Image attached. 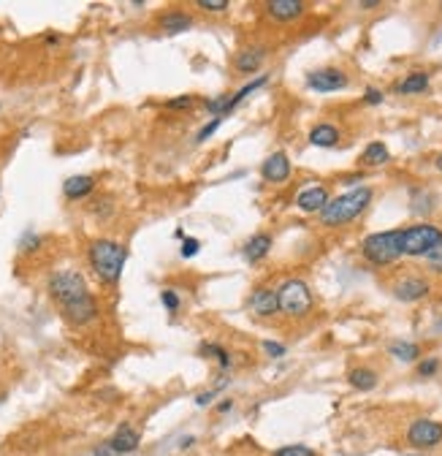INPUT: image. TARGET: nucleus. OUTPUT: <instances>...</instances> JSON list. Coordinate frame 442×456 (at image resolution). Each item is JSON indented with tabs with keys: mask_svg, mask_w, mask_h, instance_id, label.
Listing matches in <instances>:
<instances>
[{
	"mask_svg": "<svg viewBox=\"0 0 442 456\" xmlns=\"http://www.w3.org/2000/svg\"><path fill=\"white\" fill-rule=\"evenodd\" d=\"M206 109L215 114V117H222V114H231L234 106H231V95H217L212 101H206Z\"/></svg>",
	"mask_w": 442,
	"mask_h": 456,
	"instance_id": "24",
	"label": "nucleus"
},
{
	"mask_svg": "<svg viewBox=\"0 0 442 456\" xmlns=\"http://www.w3.org/2000/svg\"><path fill=\"white\" fill-rule=\"evenodd\" d=\"M244 258L250 261V264H258L261 258H266L269 253H272V236L269 234H255V236H250L247 242H244Z\"/></svg>",
	"mask_w": 442,
	"mask_h": 456,
	"instance_id": "16",
	"label": "nucleus"
},
{
	"mask_svg": "<svg viewBox=\"0 0 442 456\" xmlns=\"http://www.w3.org/2000/svg\"><path fill=\"white\" fill-rule=\"evenodd\" d=\"M372 199H375V190L366 185H359L353 190H347V193H342V196H337V199H331L318 217H321L323 226H347V223L359 220L363 212L369 209Z\"/></svg>",
	"mask_w": 442,
	"mask_h": 456,
	"instance_id": "2",
	"label": "nucleus"
},
{
	"mask_svg": "<svg viewBox=\"0 0 442 456\" xmlns=\"http://www.w3.org/2000/svg\"><path fill=\"white\" fill-rule=\"evenodd\" d=\"M426 90H429V74L426 71H413L396 84V93H402V95H421Z\"/></svg>",
	"mask_w": 442,
	"mask_h": 456,
	"instance_id": "19",
	"label": "nucleus"
},
{
	"mask_svg": "<svg viewBox=\"0 0 442 456\" xmlns=\"http://www.w3.org/2000/svg\"><path fill=\"white\" fill-rule=\"evenodd\" d=\"M277 296H280V312H285L288 318H304V315H309L312 304H315L309 286L299 277L285 280L277 288Z\"/></svg>",
	"mask_w": 442,
	"mask_h": 456,
	"instance_id": "6",
	"label": "nucleus"
},
{
	"mask_svg": "<svg viewBox=\"0 0 442 456\" xmlns=\"http://www.w3.org/2000/svg\"><path fill=\"white\" fill-rule=\"evenodd\" d=\"M95 190V180L90 177V174H76V177H68L65 182H62V193H65V199H84V196H90Z\"/></svg>",
	"mask_w": 442,
	"mask_h": 456,
	"instance_id": "17",
	"label": "nucleus"
},
{
	"mask_svg": "<svg viewBox=\"0 0 442 456\" xmlns=\"http://www.w3.org/2000/svg\"><path fill=\"white\" fill-rule=\"evenodd\" d=\"M95 456H117V454L112 451V445H109V443H103V445H98V448H95Z\"/></svg>",
	"mask_w": 442,
	"mask_h": 456,
	"instance_id": "37",
	"label": "nucleus"
},
{
	"mask_svg": "<svg viewBox=\"0 0 442 456\" xmlns=\"http://www.w3.org/2000/svg\"><path fill=\"white\" fill-rule=\"evenodd\" d=\"M442 242V228L434 223H415L402 228V255L404 258H426Z\"/></svg>",
	"mask_w": 442,
	"mask_h": 456,
	"instance_id": "5",
	"label": "nucleus"
},
{
	"mask_svg": "<svg viewBox=\"0 0 442 456\" xmlns=\"http://www.w3.org/2000/svg\"><path fill=\"white\" fill-rule=\"evenodd\" d=\"M431 293V286L423 280V277H402L396 286H394V296L399 302H421Z\"/></svg>",
	"mask_w": 442,
	"mask_h": 456,
	"instance_id": "11",
	"label": "nucleus"
},
{
	"mask_svg": "<svg viewBox=\"0 0 442 456\" xmlns=\"http://www.w3.org/2000/svg\"><path fill=\"white\" fill-rule=\"evenodd\" d=\"M261 177L263 182H269V185H282L290 177V158L282 149L272 152L261 163Z\"/></svg>",
	"mask_w": 442,
	"mask_h": 456,
	"instance_id": "10",
	"label": "nucleus"
},
{
	"mask_svg": "<svg viewBox=\"0 0 442 456\" xmlns=\"http://www.w3.org/2000/svg\"><path fill=\"white\" fill-rule=\"evenodd\" d=\"M274 456H318L309 445H285Z\"/></svg>",
	"mask_w": 442,
	"mask_h": 456,
	"instance_id": "26",
	"label": "nucleus"
},
{
	"mask_svg": "<svg viewBox=\"0 0 442 456\" xmlns=\"http://www.w3.org/2000/svg\"><path fill=\"white\" fill-rule=\"evenodd\" d=\"M331 199H328V187L321 185V182H309V185H304L299 193H296V207L307 212V215H321L326 204H328Z\"/></svg>",
	"mask_w": 442,
	"mask_h": 456,
	"instance_id": "9",
	"label": "nucleus"
},
{
	"mask_svg": "<svg viewBox=\"0 0 442 456\" xmlns=\"http://www.w3.org/2000/svg\"><path fill=\"white\" fill-rule=\"evenodd\" d=\"M347 383L356 391H372L377 386V373L369 370V367H356V370H350V375H347Z\"/></svg>",
	"mask_w": 442,
	"mask_h": 456,
	"instance_id": "21",
	"label": "nucleus"
},
{
	"mask_svg": "<svg viewBox=\"0 0 442 456\" xmlns=\"http://www.w3.org/2000/svg\"><path fill=\"white\" fill-rule=\"evenodd\" d=\"M263 58H266V49L263 46H247V49H241L239 55L234 58V68L239 74H255L261 68Z\"/></svg>",
	"mask_w": 442,
	"mask_h": 456,
	"instance_id": "15",
	"label": "nucleus"
},
{
	"mask_svg": "<svg viewBox=\"0 0 442 456\" xmlns=\"http://www.w3.org/2000/svg\"><path fill=\"white\" fill-rule=\"evenodd\" d=\"M193 101H196L193 95H180V98L166 101V106H168V109H190V106H193Z\"/></svg>",
	"mask_w": 442,
	"mask_h": 456,
	"instance_id": "36",
	"label": "nucleus"
},
{
	"mask_svg": "<svg viewBox=\"0 0 442 456\" xmlns=\"http://www.w3.org/2000/svg\"><path fill=\"white\" fill-rule=\"evenodd\" d=\"M199 8L201 11H215V14H222L228 8V0H199Z\"/></svg>",
	"mask_w": 442,
	"mask_h": 456,
	"instance_id": "30",
	"label": "nucleus"
},
{
	"mask_svg": "<svg viewBox=\"0 0 442 456\" xmlns=\"http://www.w3.org/2000/svg\"><path fill=\"white\" fill-rule=\"evenodd\" d=\"M125 261H128V250L122 248L120 242L95 239L90 245V264H93V269L98 274V280L106 283V286H114L120 280Z\"/></svg>",
	"mask_w": 442,
	"mask_h": 456,
	"instance_id": "3",
	"label": "nucleus"
},
{
	"mask_svg": "<svg viewBox=\"0 0 442 456\" xmlns=\"http://www.w3.org/2000/svg\"><path fill=\"white\" fill-rule=\"evenodd\" d=\"M426 264H429V269H434V271H440V274H442V242L431 250L429 255H426Z\"/></svg>",
	"mask_w": 442,
	"mask_h": 456,
	"instance_id": "31",
	"label": "nucleus"
},
{
	"mask_svg": "<svg viewBox=\"0 0 442 456\" xmlns=\"http://www.w3.org/2000/svg\"><path fill=\"white\" fill-rule=\"evenodd\" d=\"M201 351H203V353H212V356H217V361H220L222 370H228V367H231V356L222 351L220 345H203Z\"/></svg>",
	"mask_w": 442,
	"mask_h": 456,
	"instance_id": "28",
	"label": "nucleus"
},
{
	"mask_svg": "<svg viewBox=\"0 0 442 456\" xmlns=\"http://www.w3.org/2000/svg\"><path fill=\"white\" fill-rule=\"evenodd\" d=\"M309 145L312 147H337L340 145V128L331 123H318L309 130Z\"/></svg>",
	"mask_w": 442,
	"mask_h": 456,
	"instance_id": "18",
	"label": "nucleus"
},
{
	"mask_svg": "<svg viewBox=\"0 0 442 456\" xmlns=\"http://www.w3.org/2000/svg\"><path fill=\"white\" fill-rule=\"evenodd\" d=\"M231 408H234V402H231V399H222L220 405H217V413H228Z\"/></svg>",
	"mask_w": 442,
	"mask_h": 456,
	"instance_id": "38",
	"label": "nucleus"
},
{
	"mask_svg": "<svg viewBox=\"0 0 442 456\" xmlns=\"http://www.w3.org/2000/svg\"><path fill=\"white\" fill-rule=\"evenodd\" d=\"M388 161H391V152H388V147L382 145V142H369L366 149L361 152L363 166H385Z\"/></svg>",
	"mask_w": 442,
	"mask_h": 456,
	"instance_id": "22",
	"label": "nucleus"
},
{
	"mask_svg": "<svg viewBox=\"0 0 442 456\" xmlns=\"http://www.w3.org/2000/svg\"><path fill=\"white\" fill-rule=\"evenodd\" d=\"M407 443L413 448H434L442 443V424L431 418H415L407 427Z\"/></svg>",
	"mask_w": 442,
	"mask_h": 456,
	"instance_id": "7",
	"label": "nucleus"
},
{
	"mask_svg": "<svg viewBox=\"0 0 442 456\" xmlns=\"http://www.w3.org/2000/svg\"><path fill=\"white\" fill-rule=\"evenodd\" d=\"M434 166H437V171H442V152L437 155V161H434Z\"/></svg>",
	"mask_w": 442,
	"mask_h": 456,
	"instance_id": "40",
	"label": "nucleus"
},
{
	"mask_svg": "<svg viewBox=\"0 0 442 456\" xmlns=\"http://www.w3.org/2000/svg\"><path fill=\"white\" fill-rule=\"evenodd\" d=\"M266 14L274 22H296L304 14L302 0H272L266 3Z\"/></svg>",
	"mask_w": 442,
	"mask_h": 456,
	"instance_id": "13",
	"label": "nucleus"
},
{
	"mask_svg": "<svg viewBox=\"0 0 442 456\" xmlns=\"http://www.w3.org/2000/svg\"><path fill=\"white\" fill-rule=\"evenodd\" d=\"M199 250H201V242H199V239H193V236H185V239H182V258H193Z\"/></svg>",
	"mask_w": 442,
	"mask_h": 456,
	"instance_id": "29",
	"label": "nucleus"
},
{
	"mask_svg": "<svg viewBox=\"0 0 442 456\" xmlns=\"http://www.w3.org/2000/svg\"><path fill=\"white\" fill-rule=\"evenodd\" d=\"M49 296L74 326H84L98 315L95 299L79 271H55L49 277Z\"/></svg>",
	"mask_w": 442,
	"mask_h": 456,
	"instance_id": "1",
	"label": "nucleus"
},
{
	"mask_svg": "<svg viewBox=\"0 0 442 456\" xmlns=\"http://www.w3.org/2000/svg\"><path fill=\"white\" fill-rule=\"evenodd\" d=\"M391 356H394L396 361H404V364H410V361H418V358H421V348H418L415 342H404V340H396V342H391Z\"/></svg>",
	"mask_w": 442,
	"mask_h": 456,
	"instance_id": "23",
	"label": "nucleus"
},
{
	"mask_svg": "<svg viewBox=\"0 0 442 456\" xmlns=\"http://www.w3.org/2000/svg\"><path fill=\"white\" fill-rule=\"evenodd\" d=\"M361 255L375 264V267H391L396 264L402 255V228H394V231H377V234H369L361 242Z\"/></svg>",
	"mask_w": 442,
	"mask_h": 456,
	"instance_id": "4",
	"label": "nucleus"
},
{
	"mask_svg": "<svg viewBox=\"0 0 442 456\" xmlns=\"http://www.w3.org/2000/svg\"><path fill=\"white\" fill-rule=\"evenodd\" d=\"M161 302H163V307L168 312H177L180 310V304H182V299H180V293L177 290H171V288H166L161 293Z\"/></svg>",
	"mask_w": 442,
	"mask_h": 456,
	"instance_id": "25",
	"label": "nucleus"
},
{
	"mask_svg": "<svg viewBox=\"0 0 442 456\" xmlns=\"http://www.w3.org/2000/svg\"><path fill=\"white\" fill-rule=\"evenodd\" d=\"M350 84L347 74L340 68H318V71H309L307 74V87L315 90V93H340Z\"/></svg>",
	"mask_w": 442,
	"mask_h": 456,
	"instance_id": "8",
	"label": "nucleus"
},
{
	"mask_svg": "<svg viewBox=\"0 0 442 456\" xmlns=\"http://www.w3.org/2000/svg\"><path fill=\"white\" fill-rule=\"evenodd\" d=\"M375 6H377L375 0H363V3H361V8H375Z\"/></svg>",
	"mask_w": 442,
	"mask_h": 456,
	"instance_id": "39",
	"label": "nucleus"
},
{
	"mask_svg": "<svg viewBox=\"0 0 442 456\" xmlns=\"http://www.w3.org/2000/svg\"><path fill=\"white\" fill-rule=\"evenodd\" d=\"M440 370V361L434 358V356H429V358H423L421 364H418V375L421 377H431V375Z\"/></svg>",
	"mask_w": 442,
	"mask_h": 456,
	"instance_id": "27",
	"label": "nucleus"
},
{
	"mask_svg": "<svg viewBox=\"0 0 442 456\" xmlns=\"http://www.w3.org/2000/svg\"><path fill=\"white\" fill-rule=\"evenodd\" d=\"M263 351L269 353L272 358H280V356H285V345H280V342H272V340H263Z\"/></svg>",
	"mask_w": 442,
	"mask_h": 456,
	"instance_id": "35",
	"label": "nucleus"
},
{
	"mask_svg": "<svg viewBox=\"0 0 442 456\" xmlns=\"http://www.w3.org/2000/svg\"><path fill=\"white\" fill-rule=\"evenodd\" d=\"M410 456H413V454H410Z\"/></svg>",
	"mask_w": 442,
	"mask_h": 456,
	"instance_id": "41",
	"label": "nucleus"
},
{
	"mask_svg": "<svg viewBox=\"0 0 442 456\" xmlns=\"http://www.w3.org/2000/svg\"><path fill=\"white\" fill-rule=\"evenodd\" d=\"M161 27L168 36H180L187 27H193V20L185 14V11H166L161 17Z\"/></svg>",
	"mask_w": 442,
	"mask_h": 456,
	"instance_id": "20",
	"label": "nucleus"
},
{
	"mask_svg": "<svg viewBox=\"0 0 442 456\" xmlns=\"http://www.w3.org/2000/svg\"><path fill=\"white\" fill-rule=\"evenodd\" d=\"M220 123H222V117H215L209 125H203L201 130H199V136H196V142H199V145H203V142H206V139H209V136H212V133L220 128Z\"/></svg>",
	"mask_w": 442,
	"mask_h": 456,
	"instance_id": "32",
	"label": "nucleus"
},
{
	"mask_svg": "<svg viewBox=\"0 0 442 456\" xmlns=\"http://www.w3.org/2000/svg\"><path fill=\"white\" fill-rule=\"evenodd\" d=\"M220 389H225V380H220V383H217L212 391H203V394L196 396V405H199V408H206V405H209V402L217 396V391H220Z\"/></svg>",
	"mask_w": 442,
	"mask_h": 456,
	"instance_id": "33",
	"label": "nucleus"
},
{
	"mask_svg": "<svg viewBox=\"0 0 442 456\" xmlns=\"http://www.w3.org/2000/svg\"><path fill=\"white\" fill-rule=\"evenodd\" d=\"M139 440H141L139 432L130 424H122L120 429L114 432V437L109 440V445H112L114 454H133L139 448Z\"/></svg>",
	"mask_w": 442,
	"mask_h": 456,
	"instance_id": "14",
	"label": "nucleus"
},
{
	"mask_svg": "<svg viewBox=\"0 0 442 456\" xmlns=\"http://www.w3.org/2000/svg\"><path fill=\"white\" fill-rule=\"evenodd\" d=\"M363 104L366 106L382 104V90H377V87H366V93H363Z\"/></svg>",
	"mask_w": 442,
	"mask_h": 456,
	"instance_id": "34",
	"label": "nucleus"
},
{
	"mask_svg": "<svg viewBox=\"0 0 442 456\" xmlns=\"http://www.w3.org/2000/svg\"><path fill=\"white\" fill-rule=\"evenodd\" d=\"M250 307L261 318H272L280 312V296L274 288H255L250 296Z\"/></svg>",
	"mask_w": 442,
	"mask_h": 456,
	"instance_id": "12",
	"label": "nucleus"
}]
</instances>
